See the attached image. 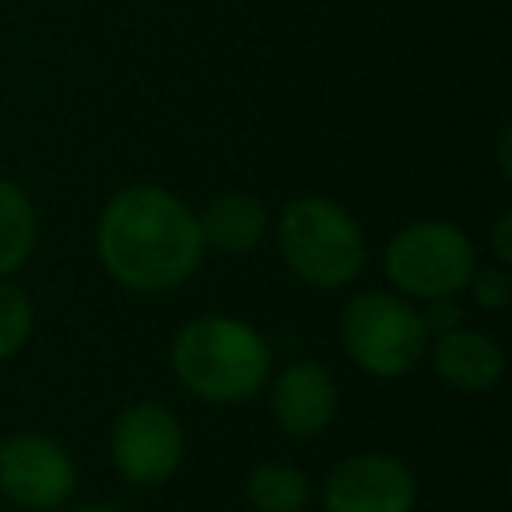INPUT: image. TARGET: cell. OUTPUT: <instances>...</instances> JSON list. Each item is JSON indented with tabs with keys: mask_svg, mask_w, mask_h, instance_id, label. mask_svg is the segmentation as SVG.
<instances>
[{
	"mask_svg": "<svg viewBox=\"0 0 512 512\" xmlns=\"http://www.w3.org/2000/svg\"><path fill=\"white\" fill-rule=\"evenodd\" d=\"M183 449V421L158 400L130 404L109 432L113 467L137 488H158L169 481L183 463Z\"/></svg>",
	"mask_w": 512,
	"mask_h": 512,
	"instance_id": "7",
	"label": "cell"
},
{
	"mask_svg": "<svg viewBox=\"0 0 512 512\" xmlns=\"http://www.w3.org/2000/svg\"><path fill=\"white\" fill-rule=\"evenodd\" d=\"M246 498L256 512H306L313 484L295 463L267 460L246 474Z\"/></svg>",
	"mask_w": 512,
	"mask_h": 512,
	"instance_id": "13",
	"label": "cell"
},
{
	"mask_svg": "<svg viewBox=\"0 0 512 512\" xmlns=\"http://www.w3.org/2000/svg\"><path fill=\"white\" fill-rule=\"evenodd\" d=\"M78 491V463L53 435L15 432L0 442V495L25 512H57Z\"/></svg>",
	"mask_w": 512,
	"mask_h": 512,
	"instance_id": "6",
	"label": "cell"
},
{
	"mask_svg": "<svg viewBox=\"0 0 512 512\" xmlns=\"http://www.w3.org/2000/svg\"><path fill=\"white\" fill-rule=\"evenodd\" d=\"M498 169H502V176H509V127H502V134H498Z\"/></svg>",
	"mask_w": 512,
	"mask_h": 512,
	"instance_id": "18",
	"label": "cell"
},
{
	"mask_svg": "<svg viewBox=\"0 0 512 512\" xmlns=\"http://www.w3.org/2000/svg\"><path fill=\"white\" fill-rule=\"evenodd\" d=\"M169 358L179 386L218 407L246 404L274 376L267 337L253 323L225 313H204L183 323Z\"/></svg>",
	"mask_w": 512,
	"mask_h": 512,
	"instance_id": "2",
	"label": "cell"
},
{
	"mask_svg": "<svg viewBox=\"0 0 512 512\" xmlns=\"http://www.w3.org/2000/svg\"><path fill=\"white\" fill-rule=\"evenodd\" d=\"M74 512H123L120 505H113V502H85V505H78Z\"/></svg>",
	"mask_w": 512,
	"mask_h": 512,
	"instance_id": "19",
	"label": "cell"
},
{
	"mask_svg": "<svg viewBox=\"0 0 512 512\" xmlns=\"http://www.w3.org/2000/svg\"><path fill=\"white\" fill-rule=\"evenodd\" d=\"M341 348L365 376L400 379L428 355V327L421 309L400 292H355L337 316Z\"/></svg>",
	"mask_w": 512,
	"mask_h": 512,
	"instance_id": "4",
	"label": "cell"
},
{
	"mask_svg": "<svg viewBox=\"0 0 512 512\" xmlns=\"http://www.w3.org/2000/svg\"><path fill=\"white\" fill-rule=\"evenodd\" d=\"M95 249L109 278L137 295L172 292L204 264L197 211L172 190L148 183L127 186L106 200Z\"/></svg>",
	"mask_w": 512,
	"mask_h": 512,
	"instance_id": "1",
	"label": "cell"
},
{
	"mask_svg": "<svg viewBox=\"0 0 512 512\" xmlns=\"http://www.w3.org/2000/svg\"><path fill=\"white\" fill-rule=\"evenodd\" d=\"M418 481L390 453H355L330 470L323 484L327 512H414Z\"/></svg>",
	"mask_w": 512,
	"mask_h": 512,
	"instance_id": "8",
	"label": "cell"
},
{
	"mask_svg": "<svg viewBox=\"0 0 512 512\" xmlns=\"http://www.w3.org/2000/svg\"><path fill=\"white\" fill-rule=\"evenodd\" d=\"M467 295L474 299L477 309L484 313H502L512 302V281H509V267L498 264H477L474 274L467 281Z\"/></svg>",
	"mask_w": 512,
	"mask_h": 512,
	"instance_id": "15",
	"label": "cell"
},
{
	"mask_svg": "<svg viewBox=\"0 0 512 512\" xmlns=\"http://www.w3.org/2000/svg\"><path fill=\"white\" fill-rule=\"evenodd\" d=\"M383 267L393 292L411 302H428L467 292V281L477 267V249L460 225L425 218L400 228L386 242Z\"/></svg>",
	"mask_w": 512,
	"mask_h": 512,
	"instance_id": "5",
	"label": "cell"
},
{
	"mask_svg": "<svg viewBox=\"0 0 512 512\" xmlns=\"http://www.w3.org/2000/svg\"><path fill=\"white\" fill-rule=\"evenodd\" d=\"M435 376L446 386L463 393H484L502 383L505 376V348L491 334L474 327H453L428 341Z\"/></svg>",
	"mask_w": 512,
	"mask_h": 512,
	"instance_id": "10",
	"label": "cell"
},
{
	"mask_svg": "<svg viewBox=\"0 0 512 512\" xmlns=\"http://www.w3.org/2000/svg\"><path fill=\"white\" fill-rule=\"evenodd\" d=\"M39 242V218L29 193L0 176V278H11L32 260Z\"/></svg>",
	"mask_w": 512,
	"mask_h": 512,
	"instance_id": "12",
	"label": "cell"
},
{
	"mask_svg": "<svg viewBox=\"0 0 512 512\" xmlns=\"http://www.w3.org/2000/svg\"><path fill=\"white\" fill-rule=\"evenodd\" d=\"M341 390L327 365L292 362L271 376V414L278 428L292 439L323 435L337 418Z\"/></svg>",
	"mask_w": 512,
	"mask_h": 512,
	"instance_id": "9",
	"label": "cell"
},
{
	"mask_svg": "<svg viewBox=\"0 0 512 512\" xmlns=\"http://www.w3.org/2000/svg\"><path fill=\"white\" fill-rule=\"evenodd\" d=\"M36 330L32 299L11 278H0V362L15 358Z\"/></svg>",
	"mask_w": 512,
	"mask_h": 512,
	"instance_id": "14",
	"label": "cell"
},
{
	"mask_svg": "<svg viewBox=\"0 0 512 512\" xmlns=\"http://www.w3.org/2000/svg\"><path fill=\"white\" fill-rule=\"evenodd\" d=\"M271 228L288 271L320 292L348 288L365 271L369 242L341 200L302 193L281 207Z\"/></svg>",
	"mask_w": 512,
	"mask_h": 512,
	"instance_id": "3",
	"label": "cell"
},
{
	"mask_svg": "<svg viewBox=\"0 0 512 512\" xmlns=\"http://www.w3.org/2000/svg\"><path fill=\"white\" fill-rule=\"evenodd\" d=\"M421 320H425V327H428V337L446 334V330L460 327V323H463L460 295H442V299H428L425 309H421Z\"/></svg>",
	"mask_w": 512,
	"mask_h": 512,
	"instance_id": "16",
	"label": "cell"
},
{
	"mask_svg": "<svg viewBox=\"0 0 512 512\" xmlns=\"http://www.w3.org/2000/svg\"><path fill=\"white\" fill-rule=\"evenodd\" d=\"M488 246H491V264L498 267H512V214L502 211L491 225L488 235Z\"/></svg>",
	"mask_w": 512,
	"mask_h": 512,
	"instance_id": "17",
	"label": "cell"
},
{
	"mask_svg": "<svg viewBox=\"0 0 512 512\" xmlns=\"http://www.w3.org/2000/svg\"><path fill=\"white\" fill-rule=\"evenodd\" d=\"M197 225L204 249L242 256L271 235V214L253 193H218L207 200L204 211H197Z\"/></svg>",
	"mask_w": 512,
	"mask_h": 512,
	"instance_id": "11",
	"label": "cell"
}]
</instances>
